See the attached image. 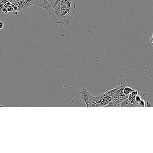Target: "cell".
<instances>
[{
  "label": "cell",
  "mask_w": 153,
  "mask_h": 153,
  "mask_svg": "<svg viewBox=\"0 0 153 153\" xmlns=\"http://www.w3.org/2000/svg\"><path fill=\"white\" fill-rule=\"evenodd\" d=\"M4 28V24L2 21H0V30Z\"/></svg>",
  "instance_id": "cell-9"
},
{
  "label": "cell",
  "mask_w": 153,
  "mask_h": 153,
  "mask_svg": "<svg viewBox=\"0 0 153 153\" xmlns=\"http://www.w3.org/2000/svg\"><path fill=\"white\" fill-rule=\"evenodd\" d=\"M146 107H152V105L149 102H146Z\"/></svg>",
  "instance_id": "cell-10"
},
{
  "label": "cell",
  "mask_w": 153,
  "mask_h": 153,
  "mask_svg": "<svg viewBox=\"0 0 153 153\" xmlns=\"http://www.w3.org/2000/svg\"><path fill=\"white\" fill-rule=\"evenodd\" d=\"M79 93L82 99L85 102L87 107H89L91 104L99 99V97L92 96L87 90L84 88L80 89Z\"/></svg>",
  "instance_id": "cell-1"
},
{
  "label": "cell",
  "mask_w": 153,
  "mask_h": 153,
  "mask_svg": "<svg viewBox=\"0 0 153 153\" xmlns=\"http://www.w3.org/2000/svg\"><path fill=\"white\" fill-rule=\"evenodd\" d=\"M120 106L121 107H135L133 104L129 101L128 98L125 99L123 101L121 102Z\"/></svg>",
  "instance_id": "cell-5"
},
{
  "label": "cell",
  "mask_w": 153,
  "mask_h": 153,
  "mask_svg": "<svg viewBox=\"0 0 153 153\" xmlns=\"http://www.w3.org/2000/svg\"><path fill=\"white\" fill-rule=\"evenodd\" d=\"M23 4V7L22 12L26 10L29 7L33 5V0H24Z\"/></svg>",
  "instance_id": "cell-4"
},
{
  "label": "cell",
  "mask_w": 153,
  "mask_h": 153,
  "mask_svg": "<svg viewBox=\"0 0 153 153\" xmlns=\"http://www.w3.org/2000/svg\"><path fill=\"white\" fill-rule=\"evenodd\" d=\"M49 2V1L48 0H33V5L45 9L48 5Z\"/></svg>",
  "instance_id": "cell-3"
},
{
  "label": "cell",
  "mask_w": 153,
  "mask_h": 153,
  "mask_svg": "<svg viewBox=\"0 0 153 153\" xmlns=\"http://www.w3.org/2000/svg\"><path fill=\"white\" fill-rule=\"evenodd\" d=\"M12 4L8 0H0V15L7 16V10Z\"/></svg>",
  "instance_id": "cell-2"
},
{
  "label": "cell",
  "mask_w": 153,
  "mask_h": 153,
  "mask_svg": "<svg viewBox=\"0 0 153 153\" xmlns=\"http://www.w3.org/2000/svg\"><path fill=\"white\" fill-rule=\"evenodd\" d=\"M139 104L140 106H141V107H146V102L143 99H141V101L139 102Z\"/></svg>",
  "instance_id": "cell-7"
},
{
  "label": "cell",
  "mask_w": 153,
  "mask_h": 153,
  "mask_svg": "<svg viewBox=\"0 0 153 153\" xmlns=\"http://www.w3.org/2000/svg\"><path fill=\"white\" fill-rule=\"evenodd\" d=\"M141 99H142V98L141 96L138 95L137 94V95H136L135 97V100L137 102L139 103V102L141 101Z\"/></svg>",
  "instance_id": "cell-8"
},
{
  "label": "cell",
  "mask_w": 153,
  "mask_h": 153,
  "mask_svg": "<svg viewBox=\"0 0 153 153\" xmlns=\"http://www.w3.org/2000/svg\"><path fill=\"white\" fill-rule=\"evenodd\" d=\"M134 90L130 87L127 86V87H125L123 89V94L125 96H129V95Z\"/></svg>",
  "instance_id": "cell-6"
}]
</instances>
